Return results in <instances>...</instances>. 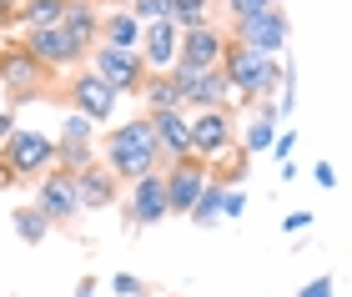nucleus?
Wrapping results in <instances>:
<instances>
[{
  "label": "nucleus",
  "mask_w": 352,
  "mask_h": 297,
  "mask_svg": "<svg viewBox=\"0 0 352 297\" xmlns=\"http://www.w3.org/2000/svg\"><path fill=\"white\" fill-rule=\"evenodd\" d=\"M141 96H146L151 116H156V111H186V106H182V91H176V81H171V76H146Z\"/></svg>",
  "instance_id": "nucleus-21"
},
{
  "label": "nucleus",
  "mask_w": 352,
  "mask_h": 297,
  "mask_svg": "<svg viewBox=\"0 0 352 297\" xmlns=\"http://www.w3.org/2000/svg\"><path fill=\"white\" fill-rule=\"evenodd\" d=\"M91 6H126V0H91Z\"/></svg>",
  "instance_id": "nucleus-38"
},
{
  "label": "nucleus",
  "mask_w": 352,
  "mask_h": 297,
  "mask_svg": "<svg viewBox=\"0 0 352 297\" xmlns=\"http://www.w3.org/2000/svg\"><path fill=\"white\" fill-rule=\"evenodd\" d=\"M297 297H332V277H312V283L302 287Z\"/></svg>",
  "instance_id": "nucleus-32"
},
{
  "label": "nucleus",
  "mask_w": 352,
  "mask_h": 297,
  "mask_svg": "<svg viewBox=\"0 0 352 297\" xmlns=\"http://www.w3.org/2000/svg\"><path fill=\"white\" fill-rule=\"evenodd\" d=\"M60 30L91 56V45H101V10L91 0H66V15H60Z\"/></svg>",
  "instance_id": "nucleus-17"
},
{
  "label": "nucleus",
  "mask_w": 352,
  "mask_h": 297,
  "mask_svg": "<svg viewBox=\"0 0 352 297\" xmlns=\"http://www.w3.org/2000/svg\"><path fill=\"white\" fill-rule=\"evenodd\" d=\"M76 192H81V212L111 207V201H116V177H111L101 162H91V166L76 171Z\"/></svg>",
  "instance_id": "nucleus-18"
},
{
  "label": "nucleus",
  "mask_w": 352,
  "mask_h": 297,
  "mask_svg": "<svg viewBox=\"0 0 352 297\" xmlns=\"http://www.w3.org/2000/svg\"><path fill=\"white\" fill-rule=\"evenodd\" d=\"M76 297H96V283H91V277H86L81 287H76Z\"/></svg>",
  "instance_id": "nucleus-37"
},
{
  "label": "nucleus",
  "mask_w": 352,
  "mask_h": 297,
  "mask_svg": "<svg viewBox=\"0 0 352 297\" xmlns=\"http://www.w3.org/2000/svg\"><path fill=\"white\" fill-rule=\"evenodd\" d=\"M91 136H96V121H86L81 111H71L66 121H60V142H56V151H76V146H91Z\"/></svg>",
  "instance_id": "nucleus-25"
},
{
  "label": "nucleus",
  "mask_w": 352,
  "mask_h": 297,
  "mask_svg": "<svg viewBox=\"0 0 352 297\" xmlns=\"http://www.w3.org/2000/svg\"><path fill=\"white\" fill-rule=\"evenodd\" d=\"M91 71L116 91V96H131V91L146 86V66H141L136 51H116V45H91Z\"/></svg>",
  "instance_id": "nucleus-7"
},
{
  "label": "nucleus",
  "mask_w": 352,
  "mask_h": 297,
  "mask_svg": "<svg viewBox=\"0 0 352 297\" xmlns=\"http://www.w3.org/2000/svg\"><path fill=\"white\" fill-rule=\"evenodd\" d=\"M221 6H227V15L236 21V15H257V10H272L277 0H221Z\"/></svg>",
  "instance_id": "nucleus-30"
},
{
  "label": "nucleus",
  "mask_w": 352,
  "mask_h": 297,
  "mask_svg": "<svg viewBox=\"0 0 352 297\" xmlns=\"http://www.w3.org/2000/svg\"><path fill=\"white\" fill-rule=\"evenodd\" d=\"M156 142H151V121L146 116H136V121H121L116 131L106 136V171L116 182H141V177H151L156 171Z\"/></svg>",
  "instance_id": "nucleus-1"
},
{
  "label": "nucleus",
  "mask_w": 352,
  "mask_h": 297,
  "mask_svg": "<svg viewBox=\"0 0 352 297\" xmlns=\"http://www.w3.org/2000/svg\"><path fill=\"white\" fill-rule=\"evenodd\" d=\"M166 212V186H162V171H151V177L131 182V207H126V222L131 227H156Z\"/></svg>",
  "instance_id": "nucleus-15"
},
{
  "label": "nucleus",
  "mask_w": 352,
  "mask_h": 297,
  "mask_svg": "<svg viewBox=\"0 0 352 297\" xmlns=\"http://www.w3.org/2000/svg\"><path fill=\"white\" fill-rule=\"evenodd\" d=\"M186 131H191V156H197V162L221 156V151L232 146V116H227V106H221V111H197V116H186Z\"/></svg>",
  "instance_id": "nucleus-12"
},
{
  "label": "nucleus",
  "mask_w": 352,
  "mask_h": 297,
  "mask_svg": "<svg viewBox=\"0 0 352 297\" xmlns=\"http://www.w3.org/2000/svg\"><path fill=\"white\" fill-rule=\"evenodd\" d=\"M292 146H297V131H282L277 142H272V151H277V162L287 166V156H292Z\"/></svg>",
  "instance_id": "nucleus-31"
},
{
  "label": "nucleus",
  "mask_w": 352,
  "mask_h": 297,
  "mask_svg": "<svg viewBox=\"0 0 352 297\" xmlns=\"http://www.w3.org/2000/svg\"><path fill=\"white\" fill-rule=\"evenodd\" d=\"M0 25H15V0H0Z\"/></svg>",
  "instance_id": "nucleus-35"
},
{
  "label": "nucleus",
  "mask_w": 352,
  "mask_h": 297,
  "mask_svg": "<svg viewBox=\"0 0 352 297\" xmlns=\"http://www.w3.org/2000/svg\"><path fill=\"white\" fill-rule=\"evenodd\" d=\"M272 142H277V121H267V116L247 121V142H242V151H247V156H257V151H272Z\"/></svg>",
  "instance_id": "nucleus-26"
},
{
  "label": "nucleus",
  "mask_w": 352,
  "mask_h": 297,
  "mask_svg": "<svg viewBox=\"0 0 352 297\" xmlns=\"http://www.w3.org/2000/svg\"><path fill=\"white\" fill-rule=\"evenodd\" d=\"M111 292H116V297H146V283L131 277V272H116V277H111Z\"/></svg>",
  "instance_id": "nucleus-28"
},
{
  "label": "nucleus",
  "mask_w": 352,
  "mask_h": 297,
  "mask_svg": "<svg viewBox=\"0 0 352 297\" xmlns=\"http://www.w3.org/2000/svg\"><path fill=\"white\" fill-rule=\"evenodd\" d=\"M176 91H182V106H191V111H221V106L232 101V86H227V76L217 71H182V66H171L166 71Z\"/></svg>",
  "instance_id": "nucleus-8"
},
{
  "label": "nucleus",
  "mask_w": 352,
  "mask_h": 297,
  "mask_svg": "<svg viewBox=\"0 0 352 297\" xmlns=\"http://www.w3.org/2000/svg\"><path fill=\"white\" fill-rule=\"evenodd\" d=\"M212 6H217V0H212Z\"/></svg>",
  "instance_id": "nucleus-39"
},
{
  "label": "nucleus",
  "mask_w": 352,
  "mask_h": 297,
  "mask_svg": "<svg viewBox=\"0 0 352 297\" xmlns=\"http://www.w3.org/2000/svg\"><path fill=\"white\" fill-rule=\"evenodd\" d=\"M101 45L136 51V45H141V21H136L131 10H111V15H101Z\"/></svg>",
  "instance_id": "nucleus-19"
},
{
  "label": "nucleus",
  "mask_w": 352,
  "mask_h": 297,
  "mask_svg": "<svg viewBox=\"0 0 352 297\" xmlns=\"http://www.w3.org/2000/svg\"><path fill=\"white\" fill-rule=\"evenodd\" d=\"M312 177H317V186H338V171H332L327 162H317V166H312Z\"/></svg>",
  "instance_id": "nucleus-33"
},
{
  "label": "nucleus",
  "mask_w": 352,
  "mask_h": 297,
  "mask_svg": "<svg viewBox=\"0 0 352 297\" xmlns=\"http://www.w3.org/2000/svg\"><path fill=\"white\" fill-rule=\"evenodd\" d=\"M151 121V142H156V156L171 166V162H186L191 156V131H186V111H156L146 116Z\"/></svg>",
  "instance_id": "nucleus-14"
},
{
  "label": "nucleus",
  "mask_w": 352,
  "mask_h": 297,
  "mask_svg": "<svg viewBox=\"0 0 352 297\" xmlns=\"http://www.w3.org/2000/svg\"><path fill=\"white\" fill-rule=\"evenodd\" d=\"M51 166H56V142L45 131L15 126L6 142H0V171H6V182H36Z\"/></svg>",
  "instance_id": "nucleus-3"
},
{
  "label": "nucleus",
  "mask_w": 352,
  "mask_h": 297,
  "mask_svg": "<svg viewBox=\"0 0 352 297\" xmlns=\"http://www.w3.org/2000/svg\"><path fill=\"white\" fill-rule=\"evenodd\" d=\"M221 192H227V186H221L217 177H206V186H201V197H197V207H191L186 217L197 227H212V222H221Z\"/></svg>",
  "instance_id": "nucleus-22"
},
{
  "label": "nucleus",
  "mask_w": 352,
  "mask_h": 297,
  "mask_svg": "<svg viewBox=\"0 0 352 297\" xmlns=\"http://www.w3.org/2000/svg\"><path fill=\"white\" fill-rule=\"evenodd\" d=\"M60 15H66V0H25V6H15V21H21L25 30L60 25Z\"/></svg>",
  "instance_id": "nucleus-20"
},
{
  "label": "nucleus",
  "mask_w": 352,
  "mask_h": 297,
  "mask_svg": "<svg viewBox=\"0 0 352 297\" xmlns=\"http://www.w3.org/2000/svg\"><path fill=\"white\" fill-rule=\"evenodd\" d=\"M287 36H292V21H287L282 6L257 10V15H236V21H232V41L247 45L252 56H272V60H277L287 51Z\"/></svg>",
  "instance_id": "nucleus-5"
},
{
  "label": "nucleus",
  "mask_w": 352,
  "mask_h": 297,
  "mask_svg": "<svg viewBox=\"0 0 352 297\" xmlns=\"http://www.w3.org/2000/svg\"><path fill=\"white\" fill-rule=\"evenodd\" d=\"M176 41H182V30H176L171 21H156V25H141V45H136V56H141V66H146L151 76H166L176 66Z\"/></svg>",
  "instance_id": "nucleus-13"
},
{
  "label": "nucleus",
  "mask_w": 352,
  "mask_h": 297,
  "mask_svg": "<svg viewBox=\"0 0 352 297\" xmlns=\"http://www.w3.org/2000/svg\"><path fill=\"white\" fill-rule=\"evenodd\" d=\"M21 45H25V51L36 56V60H41V66L51 71V76H56V71H71L76 60L86 56V51H81V45H76V41H71V36H66L60 25H45V30H25V41H21Z\"/></svg>",
  "instance_id": "nucleus-11"
},
{
  "label": "nucleus",
  "mask_w": 352,
  "mask_h": 297,
  "mask_svg": "<svg viewBox=\"0 0 352 297\" xmlns=\"http://www.w3.org/2000/svg\"><path fill=\"white\" fill-rule=\"evenodd\" d=\"M45 86H51V71H45L21 41H6V45H0V96H6L10 106L36 101Z\"/></svg>",
  "instance_id": "nucleus-4"
},
{
  "label": "nucleus",
  "mask_w": 352,
  "mask_h": 297,
  "mask_svg": "<svg viewBox=\"0 0 352 297\" xmlns=\"http://www.w3.org/2000/svg\"><path fill=\"white\" fill-rule=\"evenodd\" d=\"M10 131H15V116H10V111H0V142H6Z\"/></svg>",
  "instance_id": "nucleus-36"
},
{
  "label": "nucleus",
  "mask_w": 352,
  "mask_h": 297,
  "mask_svg": "<svg viewBox=\"0 0 352 297\" xmlns=\"http://www.w3.org/2000/svg\"><path fill=\"white\" fill-rule=\"evenodd\" d=\"M221 76H227V86L236 91V101H257V96H272L282 81L277 60L272 56H252L247 45L227 41V51H221Z\"/></svg>",
  "instance_id": "nucleus-2"
},
{
  "label": "nucleus",
  "mask_w": 352,
  "mask_h": 297,
  "mask_svg": "<svg viewBox=\"0 0 352 297\" xmlns=\"http://www.w3.org/2000/svg\"><path fill=\"white\" fill-rule=\"evenodd\" d=\"M36 212L45 217L51 227H71L81 217V192H76V171H60L51 166L36 186Z\"/></svg>",
  "instance_id": "nucleus-6"
},
{
  "label": "nucleus",
  "mask_w": 352,
  "mask_h": 297,
  "mask_svg": "<svg viewBox=\"0 0 352 297\" xmlns=\"http://www.w3.org/2000/svg\"><path fill=\"white\" fill-rule=\"evenodd\" d=\"M206 171L197 156H186V162H171L166 171H162V186H166V212H176V217H186L191 207H197V197H201V186H206Z\"/></svg>",
  "instance_id": "nucleus-10"
},
{
  "label": "nucleus",
  "mask_w": 352,
  "mask_h": 297,
  "mask_svg": "<svg viewBox=\"0 0 352 297\" xmlns=\"http://www.w3.org/2000/svg\"><path fill=\"white\" fill-rule=\"evenodd\" d=\"M302 227H312V212H292L287 217V232H302Z\"/></svg>",
  "instance_id": "nucleus-34"
},
{
  "label": "nucleus",
  "mask_w": 352,
  "mask_h": 297,
  "mask_svg": "<svg viewBox=\"0 0 352 297\" xmlns=\"http://www.w3.org/2000/svg\"><path fill=\"white\" fill-rule=\"evenodd\" d=\"M242 207H247V192H242V186H227V192H221V217H227V222H236V217H242Z\"/></svg>",
  "instance_id": "nucleus-29"
},
{
  "label": "nucleus",
  "mask_w": 352,
  "mask_h": 297,
  "mask_svg": "<svg viewBox=\"0 0 352 297\" xmlns=\"http://www.w3.org/2000/svg\"><path fill=\"white\" fill-rule=\"evenodd\" d=\"M10 222H15V237H21L25 247L45 242V232H51V222H45L36 207H15V212H10Z\"/></svg>",
  "instance_id": "nucleus-24"
},
{
  "label": "nucleus",
  "mask_w": 352,
  "mask_h": 297,
  "mask_svg": "<svg viewBox=\"0 0 352 297\" xmlns=\"http://www.w3.org/2000/svg\"><path fill=\"white\" fill-rule=\"evenodd\" d=\"M126 10H131L141 25H156V21H166L171 0H126Z\"/></svg>",
  "instance_id": "nucleus-27"
},
{
  "label": "nucleus",
  "mask_w": 352,
  "mask_h": 297,
  "mask_svg": "<svg viewBox=\"0 0 352 297\" xmlns=\"http://www.w3.org/2000/svg\"><path fill=\"white\" fill-rule=\"evenodd\" d=\"M221 51H227V30H217L206 21L197 30H182V41H176V66L182 71H217Z\"/></svg>",
  "instance_id": "nucleus-9"
},
{
  "label": "nucleus",
  "mask_w": 352,
  "mask_h": 297,
  "mask_svg": "<svg viewBox=\"0 0 352 297\" xmlns=\"http://www.w3.org/2000/svg\"><path fill=\"white\" fill-rule=\"evenodd\" d=\"M206 15H212V0H171L166 21L176 30H197V25H206Z\"/></svg>",
  "instance_id": "nucleus-23"
},
{
  "label": "nucleus",
  "mask_w": 352,
  "mask_h": 297,
  "mask_svg": "<svg viewBox=\"0 0 352 297\" xmlns=\"http://www.w3.org/2000/svg\"><path fill=\"white\" fill-rule=\"evenodd\" d=\"M71 101H76V111L86 121H111V111H116V91H111L96 71H81L71 81Z\"/></svg>",
  "instance_id": "nucleus-16"
}]
</instances>
